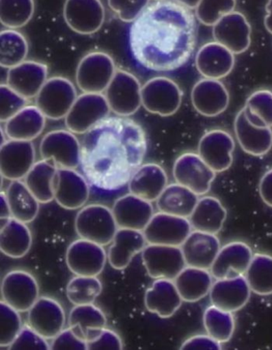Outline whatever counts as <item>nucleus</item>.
I'll use <instances>...</instances> for the list:
<instances>
[{
    "mask_svg": "<svg viewBox=\"0 0 272 350\" xmlns=\"http://www.w3.org/2000/svg\"><path fill=\"white\" fill-rule=\"evenodd\" d=\"M77 90L65 77L54 76L46 80L36 98V105L51 120H61L68 114L75 100Z\"/></svg>",
    "mask_w": 272,
    "mask_h": 350,
    "instance_id": "obj_5",
    "label": "nucleus"
},
{
    "mask_svg": "<svg viewBox=\"0 0 272 350\" xmlns=\"http://www.w3.org/2000/svg\"><path fill=\"white\" fill-rule=\"evenodd\" d=\"M1 220L0 250L12 258L26 256L32 246V234L27 224L14 217Z\"/></svg>",
    "mask_w": 272,
    "mask_h": 350,
    "instance_id": "obj_33",
    "label": "nucleus"
},
{
    "mask_svg": "<svg viewBox=\"0 0 272 350\" xmlns=\"http://www.w3.org/2000/svg\"><path fill=\"white\" fill-rule=\"evenodd\" d=\"M198 196L176 182L167 185L156 200V205L161 213L189 219L198 203Z\"/></svg>",
    "mask_w": 272,
    "mask_h": 350,
    "instance_id": "obj_37",
    "label": "nucleus"
},
{
    "mask_svg": "<svg viewBox=\"0 0 272 350\" xmlns=\"http://www.w3.org/2000/svg\"><path fill=\"white\" fill-rule=\"evenodd\" d=\"M182 301L174 280H155L145 294L146 310L161 319L174 316L182 305Z\"/></svg>",
    "mask_w": 272,
    "mask_h": 350,
    "instance_id": "obj_30",
    "label": "nucleus"
},
{
    "mask_svg": "<svg viewBox=\"0 0 272 350\" xmlns=\"http://www.w3.org/2000/svg\"><path fill=\"white\" fill-rule=\"evenodd\" d=\"M227 219V210L218 198L205 196L198 203L189 218L197 231L217 234L221 231Z\"/></svg>",
    "mask_w": 272,
    "mask_h": 350,
    "instance_id": "obj_35",
    "label": "nucleus"
},
{
    "mask_svg": "<svg viewBox=\"0 0 272 350\" xmlns=\"http://www.w3.org/2000/svg\"><path fill=\"white\" fill-rule=\"evenodd\" d=\"M5 193L12 217L25 224L34 221L39 215L40 203L27 188L25 182L12 181Z\"/></svg>",
    "mask_w": 272,
    "mask_h": 350,
    "instance_id": "obj_38",
    "label": "nucleus"
},
{
    "mask_svg": "<svg viewBox=\"0 0 272 350\" xmlns=\"http://www.w3.org/2000/svg\"><path fill=\"white\" fill-rule=\"evenodd\" d=\"M75 231L81 239L103 247L113 241L118 227L112 209L100 204L84 206L75 218Z\"/></svg>",
    "mask_w": 272,
    "mask_h": 350,
    "instance_id": "obj_3",
    "label": "nucleus"
},
{
    "mask_svg": "<svg viewBox=\"0 0 272 350\" xmlns=\"http://www.w3.org/2000/svg\"><path fill=\"white\" fill-rule=\"evenodd\" d=\"M23 327L20 312L0 301V347H9Z\"/></svg>",
    "mask_w": 272,
    "mask_h": 350,
    "instance_id": "obj_46",
    "label": "nucleus"
},
{
    "mask_svg": "<svg viewBox=\"0 0 272 350\" xmlns=\"http://www.w3.org/2000/svg\"><path fill=\"white\" fill-rule=\"evenodd\" d=\"M46 117L36 105H26L4 124V132L10 140H35L44 132Z\"/></svg>",
    "mask_w": 272,
    "mask_h": 350,
    "instance_id": "obj_32",
    "label": "nucleus"
},
{
    "mask_svg": "<svg viewBox=\"0 0 272 350\" xmlns=\"http://www.w3.org/2000/svg\"><path fill=\"white\" fill-rule=\"evenodd\" d=\"M147 244L143 232L118 228L107 253L109 265L115 270L126 269L133 258L144 250Z\"/></svg>",
    "mask_w": 272,
    "mask_h": 350,
    "instance_id": "obj_28",
    "label": "nucleus"
},
{
    "mask_svg": "<svg viewBox=\"0 0 272 350\" xmlns=\"http://www.w3.org/2000/svg\"><path fill=\"white\" fill-rule=\"evenodd\" d=\"M155 1H164V0H155Z\"/></svg>",
    "mask_w": 272,
    "mask_h": 350,
    "instance_id": "obj_58",
    "label": "nucleus"
},
{
    "mask_svg": "<svg viewBox=\"0 0 272 350\" xmlns=\"http://www.w3.org/2000/svg\"><path fill=\"white\" fill-rule=\"evenodd\" d=\"M55 200L66 210L84 207L90 198V183L84 175L73 169L59 167L55 177Z\"/></svg>",
    "mask_w": 272,
    "mask_h": 350,
    "instance_id": "obj_17",
    "label": "nucleus"
},
{
    "mask_svg": "<svg viewBox=\"0 0 272 350\" xmlns=\"http://www.w3.org/2000/svg\"><path fill=\"white\" fill-rule=\"evenodd\" d=\"M46 340L27 324L22 328L21 333L8 349L11 350H49L51 345L47 342Z\"/></svg>",
    "mask_w": 272,
    "mask_h": 350,
    "instance_id": "obj_50",
    "label": "nucleus"
},
{
    "mask_svg": "<svg viewBox=\"0 0 272 350\" xmlns=\"http://www.w3.org/2000/svg\"><path fill=\"white\" fill-rule=\"evenodd\" d=\"M197 33V23L190 9L171 0L157 1L132 24V55L148 70H174L192 55Z\"/></svg>",
    "mask_w": 272,
    "mask_h": 350,
    "instance_id": "obj_2",
    "label": "nucleus"
},
{
    "mask_svg": "<svg viewBox=\"0 0 272 350\" xmlns=\"http://www.w3.org/2000/svg\"><path fill=\"white\" fill-rule=\"evenodd\" d=\"M234 129L242 150L255 157L266 155L272 148V129L253 126L246 118L245 109L236 114Z\"/></svg>",
    "mask_w": 272,
    "mask_h": 350,
    "instance_id": "obj_31",
    "label": "nucleus"
},
{
    "mask_svg": "<svg viewBox=\"0 0 272 350\" xmlns=\"http://www.w3.org/2000/svg\"><path fill=\"white\" fill-rule=\"evenodd\" d=\"M182 97L178 84L166 77H155L142 85V107L146 111L161 117H169L178 112Z\"/></svg>",
    "mask_w": 272,
    "mask_h": 350,
    "instance_id": "obj_6",
    "label": "nucleus"
},
{
    "mask_svg": "<svg viewBox=\"0 0 272 350\" xmlns=\"http://www.w3.org/2000/svg\"><path fill=\"white\" fill-rule=\"evenodd\" d=\"M1 296L4 303L20 313H25L40 298L39 284L31 273L13 270L3 278Z\"/></svg>",
    "mask_w": 272,
    "mask_h": 350,
    "instance_id": "obj_11",
    "label": "nucleus"
},
{
    "mask_svg": "<svg viewBox=\"0 0 272 350\" xmlns=\"http://www.w3.org/2000/svg\"><path fill=\"white\" fill-rule=\"evenodd\" d=\"M251 27L243 14L232 12L226 14L215 24L213 36L216 42L240 55L251 45Z\"/></svg>",
    "mask_w": 272,
    "mask_h": 350,
    "instance_id": "obj_20",
    "label": "nucleus"
},
{
    "mask_svg": "<svg viewBox=\"0 0 272 350\" xmlns=\"http://www.w3.org/2000/svg\"><path fill=\"white\" fill-rule=\"evenodd\" d=\"M259 193L264 203L272 208V169L262 176L260 182Z\"/></svg>",
    "mask_w": 272,
    "mask_h": 350,
    "instance_id": "obj_54",
    "label": "nucleus"
},
{
    "mask_svg": "<svg viewBox=\"0 0 272 350\" xmlns=\"http://www.w3.org/2000/svg\"><path fill=\"white\" fill-rule=\"evenodd\" d=\"M203 323L206 333L219 343H227L233 337L236 323L233 313L213 305L204 310Z\"/></svg>",
    "mask_w": 272,
    "mask_h": 350,
    "instance_id": "obj_42",
    "label": "nucleus"
},
{
    "mask_svg": "<svg viewBox=\"0 0 272 350\" xmlns=\"http://www.w3.org/2000/svg\"><path fill=\"white\" fill-rule=\"evenodd\" d=\"M0 122H6L8 120L20 112L27 105L28 100L7 84L0 85Z\"/></svg>",
    "mask_w": 272,
    "mask_h": 350,
    "instance_id": "obj_48",
    "label": "nucleus"
},
{
    "mask_svg": "<svg viewBox=\"0 0 272 350\" xmlns=\"http://www.w3.org/2000/svg\"><path fill=\"white\" fill-rule=\"evenodd\" d=\"M235 146L230 133L223 129H213L200 139L198 154L213 171L219 174L232 166Z\"/></svg>",
    "mask_w": 272,
    "mask_h": 350,
    "instance_id": "obj_19",
    "label": "nucleus"
},
{
    "mask_svg": "<svg viewBox=\"0 0 272 350\" xmlns=\"http://www.w3.org/2000/svg\"><path fill=\"white\" fill-rule=\"evenodd\" d=\"M64 17L71 30L89 36L102 28L106 12L101 0H66Z\"/></svg>",
    "mask_w": 272,
    "mask_h": 350,
    "instance_id": "obj_15",
    "label": "nucleus"
},
{
    "mask_svg": "<svg viewBox=\"0 0 272 350\" xmlns=\"http://www.w3.org/2000/svg\"><path fill=\"white\" fill-rule=\"evenodd\" d=\"M112 212L118 228L144 231L154 215L150 201L132 193L121 196L113 205Z\"/></svg>",
    "mask_w": 272,
    "mask_h": 350,
    "instance_id": "obj_23",
    "label": "nucleus"
},
{
    "mask_svg": "<svg viewBox=\"0 0 272 350\" xmlns=\"http://www.w3.org/2000/svg\"><path fill=\"white\" fill-rule=\"evenodd\" d=\"M216 174L202 157L195 152H185L176 158L173 169L176 183L186 187L198 196L209 193Z\"/></svg>",
    "mask_w": 272,
    "mask_h": 350,
    "instance_id": "obj_9",
    "label": "nucleus"
},
{
    "mask_svg": "<svg viewBox=\"0 0 272 350\" xmlns=\"http://www.w3.org/2000/svg\"><path fill=\"white\" fill-rule=\"evenodd\" d=\"M252 293L260 296L272 295V256L256 253L252 257L245 275Z\"/></svg>",
    "mask_w": 272,
    "mask_h": 350,
    "instance_id": "obj_41",
    "label": "nucleus"
},
{
    "mask_svg": "<svg viewBox=\"0 0 272 350\" xmlns=\"http://www.w3.org/2000/svg\"><path fill=\"white\" fill-rule=\"evenodd\" d=\"M106 96L103 94L83 93L78 96L65 118L69 131L83 135L111 113Z\"/></svg>",
    "mask_w": 272,
    "mask_h": 350,
    "instance_id": "obj_8",
    "label": "nucleus"
},
{
    "mask_svg": "<svg viewBox=\"0 0 272 350\" xmlns=\"http://www.w3.org/2000/svg\"><path fill=\"white\" fill-rule=\"evenodd\" d=\"M267 14L264 18V25L267 31L272 35V0H269L266 5Z\"/></svg>",
    "mask_w": 272,
    "mask_h": 350,
    "instance_id": "obj_56",
    "label": "nucleus"
},
{
    "mask_svg": "<svg viewBox=\"0 0 272 350\" xmlns=\"http://www.w3.org/2000/svg\"><path fill=\"white\" fill-rule=\"evenodd\" d=\"M107 325L106 314L94 304L74 306L70 311L69 327L87 343L98 337Z\"/></svg>",
    "mask_w": 272,
    "mask_h": 350,
    "instance_id": "obj_34",
    "label": "nucleus"
},
{
    "mask_svg": "<svg viewBox=\"0 0 272 350\" xmlns=\"http://www.w3.org/2000/svg\"><path fill=\"white\" fill-rule=\"evenodd\" d=\"M59 167L53 161L42 159L36 162L25 178L27 188L40 204L55 200V177Z\"/></svg>",
    "mask_w": 272,
    "mask_h": 350,
    "instance_id": "obj_39",
    "label": "nucleus"
},
{
    "mask_svg": "<svg viewBox=\"0 0 272 350\" xmlns=\"http://www.w3.org/2000/svg\"><path fill=\"white\" fill-rule=\"evenodd\" d=\"M34 13V0H0V21L8 29L25 27Z\"/></svg>",
    "mask_w": 272,
    "mask_h": 350,
    "instance_id": "obj_45",
    "label": "nucleus"
},
{
    "mask_svg": "<svg viewBox=\"0 0 272 350\" xmlns=\"http://www.w3.org/2000/svg\"><path fill=\"white\" fill-rule=\"evenodd\" d=\"M180 349H222L221 343H219L207 334H198L186 339L181 345Z\"/></svg>",
    "mask_w": 272,
    "mask_h": 350,
    "instance_id": "obj_53",
    "label": "nucleus"
},
{
    "mask_svg": "<svg viewBox=\"0 0 272 350\" xmlns=\"http://www.w3.org/2000/svg\"><path fill=\"white\" fill-rule=\"evenodd\" d=\"M246 118L253 126L272 127V91L259 90L252 93L245 105Z\"/></svg>",
    "mask_w": 272,
    "mask_h": 350,
    "instance_id": "obj_43",
    "label": "nucleus"
},
{
    "mask_svg": "<svg viewBox=\"0 0 272 350\" xmlns=\"http://www.w3.org/2000/svg\"><path fill=\"white\" fill-rule=\"evenodd\" d=\"M147 138L135 120L108 117L81 142V167L89 183L104 191H116L130 182L144 161Z\"/></svg>",
    "mask_w": 272,
    "mask_h": 350,
    "instance_id": "obj_1",
    "label": "nucleus"
},
{
    "mask_svg": "<svg viewBox=\"0 0 272 350\" xmlns=\"http://www.w3.org/2000/svg\"><path fill=\"white\" fill-rule=\"evenodd\" d=\"M29 44L27 38L16 29H7L0 33V65L3 68L12 67L26 61Z\"/></svg>",
    "mask_w": 272,
    "mask_h": 350,
    "instance_id": "obj_40",
    "label": "nucleus"
},
{
    "mask_svg": "<svg viewBox=\"0 0 272 350\" xmlns=\"http://www.w3.org/2000/svg\"><path fill=\"white\" fill-rule=\"evenodd\" d=\"M40 153L42 159L53 161L59 167L75 170L81 164V142L68 129L47 133L40 142Z\"/></svg>",
    "mask_w": 272,
    "mask_h": 350,
    "instance_id": "obj_10",
    "label": "nucleus"
},
{
    "mask_svg": "<svg viewBox=\"0 0 272 350\" xmlns=\"http://www.w3.org/2000/svg\"><path fill=\"white\" fill-rule=\"evenodd\" d=\"M49 76L42 62L28 60L8 69L6 84L27 100L36 98Z\"/></svg>",
    "mask_w": 272,
    "mask_h": 350,
    "instance_id": "obj_24",
    "label": "nucleus"
},
{
    "mask_svg": "<svg viewBox=\"0 0 272 350\" xmlns=\"http://www.w3.org/2000/svg\"><path fill=\"white\" fill-rule=\"evenodd\" d=\"M180 247L186 265L209 271L221 248L217 234L197 230L191 232Z\"/></svg>",
    "mask_w": 272,
    "mask_h": 350,
    "instance_id": "obj_27",
    "label": "nucleus"
},
{
    "mask_svg": "<svg viewBox=\"0 0 272 350\" xmlns=\"http://www.w3.org/2000/svg\"><path fill=\"white\" fill-rule=\"evenodd\" d=\"M63 306L50 297H40L27 311V325L46 339H54L65 329Z\"/></svg>",
    "mask_w": 272,
    "mask_h": 350,
    "instance_id": "obj_18",
    "label": "nucleus"
},
{
    "mask_svg": "<svg viewBox=\"0 0 272 350\" xmlns=\"http://www.w3.org/2000/svg\"><path fill=\"white\" fill-rule=\"evenodd\" d=\"M168 185V176L155 163L141 165L133 174L128 184L130 193L138 198L154 202Z\"/></svg>",
    "mask_w": 272,
    "mask_h": 350,
    "instance_id": "obj_29",
    "label": "nucleus"
},
{
    "mask_svg": "<svg viewBox=\"0 0 272 350\" xmlns=\"http://www.w3.org/2000/svg\"><path fill=\"white\" fill-rule=\"evenodd\" d=\"M213 279L209 270L186 266L174 282L184 301L197 303L209 295Z\"/></svg>",
    "mask_w": 272,
    "mask_h": 350,
    "instance_id": "obj_36",
    "label": "nucleus"
},
{
    "mask_svg": "<svg viewBox=\"0 0 272 350\" xmlns=\"http://www.w3.org/2000/svg\"><path fill=\"white\" fill-rule=\"evenodd\" d=\"M107 260L103 246L81 238L70 244L66 254V265L75 275L98 277Z\"/></svg>",
    "mask_w": 272,
    "mask_h": 350,
    "instance_id": "obj_13",
    "label": "nucleus"
},
{
    "mask_svg": "<svg viewBox=\"0 0 272 350\" xmlns=\"http://www.w3.org/2000/svg\"><path fill=\"white\" fill-rule=\"evenodd\" d=\"M123 342L113 330L104 328L98 336L87 342V350H121Z\"/></svg>",
    "mask_w": 272,
    "mask_h": 350,
    "instance_id": "obj_52",
    "label": "nucleus"
},
{
    "mask_svg": "<svg viewBox=\"0 0 272 350\" xmlns=\"http://www.w3.org/2000/svg\"><path fill=\"white\" fill-rule=\"evenodd\" d=\"M117 71L113 57L106 52L85 55L76 70V83L83 93L103 94Z\"/></svg>",
    "mask_w": 272,
    "mask_h": 350,
    "instance_id": "obj_4",
    "label": "nucleus"
},
{
    "mask_svg": "<svg viewBox=\"0 0 272 350\" xmlns=\"http://www.w3.org/2000/svg\"><path fill=\"white\" fill-rule=\"evenodd\" d=\"M191 100L200 114L213 118L226 111L230 102V96L221 81L204 79L194 85Z\"/></svg>",
    "mask_w": 272,
    "mask_h": 350,
    "instance_id": "obj_22",
    "label": "nucleus"
},
{
    "mask_svg": "<svg viewBox=\"0 0 272 350\" xmlns=\"http://www.w3.org/2000/svg\"><path fill=\"white\" fill-rule=\"evenodd\" d=\"M141 88L139 80L131 72L118 69L105 91L111 111L119 117L128 118L141 108Z\"/></svg>",
    "mask_w": 272,
    "mask_h": 350,
    "instance_id": "obj_7",
    "label": "nucleus"
},
{
    "mask_svg": "<svg viewBox=\"0 0 272 350\" xmlns=\"http://www.w3.org/2000/svg\"><path fill=\"white\" fill-rule=\"evenodd\" d=\"M235 54L217 42H208L200 48L195 66L205 79H221L231 73L235 65Z\"/></svg>",
    "mask_w": 272,
    "mask_h": 350,
    "instance_id": "obj_26",
    "label": "nucleus"
},
{
    "mask_svg": "<svg viewBox=\"0 0 272 350\" xmlns=\"http://www.w3.org/2000/svg\"><path fill=\"white\" fill-rule=\"evenodd\" d=\"M253 256L251 248L246 243H228L219 250L210 272L216 280L245 275Z\"/></svg>",
    "mask_w": 272,
    "mask_h": 350,
    "instance_id": "obj_21",
    "label": "nucleus"
},
{
    "mask_svg": "<svg viewBox=\"0 0 272 350\" xmlns=\"http://www.w3.org/2000/svg\"><path fill=\"white\" fill-rule=\"evenodd\" d=\"M34 144L29 141L8 140L0 148V172L4 179H25L36 164Z\"/></svg>",
    "mask_w": 272,
    "mask_h": 350,
    "instance_id": "obj_16",
    "label": "nucleus"
},
{
    "mask_svg": "<svg viewBox=\"0 0 272 350\" xmlns=\"http://www.w3.org/2000/svg\"><path fill=\"white\" fill-rule=\"evenodd\" d=\"M0 200H1V213H0V217H1V219H8L11 218V211L10 208H9L5 191H1V194H0Z\"/></svg>",
    "mask_w": 272,
    "mask_h": 350,
    "instance_id": "obj_55",
    "label": "nucleus"
},
{
    "mask_svg": "<svg viewBox=\"0 0 272 350\" xmlns=\"http://www.w3.org/2000/svg\"><path fill=\"white\" fill-rule=\"evenodd\" d=\"M176 2L179 3L183 6L192 10L195 9L198 6L200 0H176Z\"/></svg>",
    "mask_w": 272,
    "mask_h": 350,
    "instance_id": "obj_57",
    "label": "nucleus"
},
{
    "mask_svg": "<svg viewBox=\"0 0 272 350\" xmlns=\"http://www.w3.org/2000/svg\"><path fill=\"white\" fill-rule=\"evenodd\" d=\"M192 229L188 218L159 212L154 215L143 233L148 244L180 247Z\"/></svg>",
    "mask_w": 272,
    "mask_h": 350,
    "instance_id": "obj_14",
    "label": "nucleus"
},
{
    "mask_svg": "<svg viewBox=\"0 0 272 350\" xmlns=\"http://www.w3.org/2000/svg\"><path fill=\"white\" fill-rule=\"evenodd\" d=\"M51 349L53 350H87V343L70 327L64 329L52 339Z\"/></svg>",
    "mask_w": 272,
    "mask_h": 350,
    "instance_id": "obj_51",
    "label": "nucleus"
},
{
    "mask_svg": "<svg viewBox=\"0 0 272 350\" xmlns=\"http://www.w3.org/2000/svg\"><path fill=\"white\" fill-rule=\"evenodd\" d=\"M141 258L147 274L154 280H174L187 266L180 247L147 244Z\"/></svg>",
    "mask_w": 272,
    "mask_h": 350,
    "instance_id": "obj_12",
    "label": "nucleus"
},
{
    "mask_svg": "<svg viewBox=\"0 0 272 350\" xmlns=\"http://www.w3.org/2000/svg\"><path fill=\"white\" fill-rule=\"evenodd\" d=\"M66 292L74 306L93 304L102 294L103 284L97 276L76 275L69 281Z\"/></svg>",
    "mask_w": 272,
    "mask_h": 350,
    "instance_id": "obj_44",
    "label": "nucleus"
},
{
    "mask_svg": "<svg viewBox=\"0 0 272 350\" xmlns=\"http://www.w3.org/2000/svg\"><path fill=\"white\" fill-rule=\"evenodd\" d=\"M236 0H200L195 17L205 26H214L219 19L234 12Z\"/></svg>",
    "mask_w": 272,
    "mask_h": 350,
    "instance_id": "obj_47",
    "label": "nucleus"
},
{
    "mask_svg": "<svg viewBox=\"0 0 272 350\" xmlns=\"http://www.w3.org/2000/svg\"><path fill=\"white\" fill-rule=\"evenodd\" d=\"M251 295V291L245 275L217 280L209 293L212 305L232 313L245 308Z\"/></svg>",
    "mask_w": 272,
    "mask_h": 350,
    "instance_id": "obj_25",
    "label": "nucleus"
},
{
    "mask_svg": "<svg viewBox=\"0 0 272 350\" xmlns=\"http://www.w3.org/2000/svg\"><path fill=\"white\" fill-rule=\"evenodd\" d=\"M149 3L150 0H108L109 8L125 23L135 22Z\"/></svg>",
    "mask_w": 272,
    "mask_h": 350,
    "instance_id": "obj_49",
    "label": "nucleus"
}]
</instances>
